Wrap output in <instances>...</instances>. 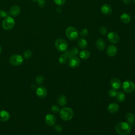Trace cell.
<instances>
[{
    "instance_id": "603a6c76",
    "label": "cell",
    "mask_w": 135,
    "mask_h": 135,
    "mask_svg": "<svg viewBox=\"0 0 135 135\" xmlns=\"http://www.w3.org/2000/svg\"><path fill=\"white\" fill-rule=\"evenodd\" d=\"M78 44L80 48L84 49L88 46V42L84 38H80L78 41Z\"/></svg>"
},
{
    "instance_id": "6da1fadb",
    "label": "cell",
    "mask_w": 135,
    "mask_h": 135,
    "mask_svg": "<svg viewBox=\"0 0 135 135\" xmlns=\"http://www.w3.org/2000/svg\"><path fill=\"white\" fill-rule=\"evenodd\" d=\"M115 129L119 135H129L131 131V126L127 122H119L115 125Z\"/></svg>"
},
{
    "instance_id": "cb8c5ba5",
    "label": "cell",
    "mask_w": 135,
    "mask_h": 135,
    "mask_svg": "<svg viewBox=\"0 0 135 135\" xmlns=\"http://www.w3.org/2000/svg\"><path fill=\"white\" fill-rule=\"evenodd\" d=\"M115 98L117 99V100L119 102H122L124 101L125 100V94H124V93L122 91H118L117 92L116 95H115Z\"/></svg>"
},
{
    "instance_id": "f35d334b",
    "label": "cell",
    "mask_w": 135,
    "mask_h": 135,
    "mask_svg": "<svg viewBox=\"0 0 135 135\" xmlns=\"http://www.w3.org/2000/svg\"><path fill=\"white\" fill-rule=\"evenodd\" d=\"M31 1H37L38 0H31Z\"/></svg>"
},
{
    "instance_id": "f1b7e54d",
    "label": "cell",
    "mask_w": 135,
    "mask_h": 135,
    "mask_svg": "<svg viewBox=\"0 0 135 135\" xmlns=\"http://www.w3.org/2000/svg\"><path fill=\"white\" fill-rule=\"evenodd\" d=\"M9 16V13L4 10L2 9H0V17L1 18H3V17H6L7 16Z\"/></svg>"
},
{
    "instance_id": "9c48e42d",
    "label": "cell",
    "mask_w": 135,
    "mask_h": 135,
    "mask_svg": "<svg viewBox=\"0 0 135 135\" xmlns=\"http://www.w3.org/2000/svg\"><path fill=\"white\" fill-rule=\"evenodd\" d=\"M80 64V61L79 59L76 56L70 57L69 59L68 65L71 68H78Z\"/></svg>"
},
{
    "instance_id": "7c38bea8",
    "label": "cell",
    "mask_w": 135,
    "mask_h": 135,
    "mask_svg": "<svg viewBox=\"0 0 135 135\" xmlns=\"http://www.w3.org/2000/svg\"><path fill=\"white\" fill-rule=\"evenodd\" d=\"M36 94L37 96L40 98H44L46 97L47 92L46 89L43 86H39L37 89H36Z\"/></svg>"
},
{
    "instance_id": "4316f807",
    "label": "cell",
    "mask_w": 135,
    "mask_h": 135,
    "mask_svg": "<svg viewBox=\"0 0 135 135\" xmlns=\"http://www.w3.org/2000/svg\"><path fill=\"white\" fill-rule=\"evenodd\" d=\"M32 55V52L30 50H26L23 53V56L25 59H29Z\"/></svg>"
},
{
    "instance_id": "4dcf8cb0",
    "label": "cell",
    "mask_w": 135,
    "mask_h": 135,
    "mask_svg": "<svg viewBox=\"0 0 135 135\" xmlns=\"http://www.w3.org/2000/svg\"><path fill=\"white\" fill-rule=\"evenodd\" d=\"M117 92V91H116V90L111 89L109 91L108 93H109V95L110 97H115V95H116Z\"/></svg>"
},
{
    "instance_id": "2e32d148",
    "label": "cell",
    "mask_w": 135,
    "mask_h": 135,
    "mask_svg": "<svg viewBox=\"0 0 135 135\" xmlns=\"http://www.w3.org/2000/svg\"><path fill=\"white\" fill-rule=\"evenodd\" d=\"M21 13V8L18 5L12 6L9 10V14L12 16L16 17Z\"/></svg>"
},
{
    "instance_id": "4fadbf2b",
    "label": "cell",
    "mask_w": 135,
    "mask_h": 135,
    "mask_svg": "<svg viewBox=\"0 0 135 135\" xmlns=\"http://www.w3.org/2000/svg\"><path fill=\"white\" fill-rule=\"evenodd\" d=\"M79 52V50L78 47H73L71 48V49L65 51V54L67 56L68 58L69 59V58L73 57V56H76L78 54Z\"/></svg>"
},
{
    "instance_id": "ba28073f",
    "label": "cell",
    "mask_w": 135,
    "mask_h": 135,
    "mask_svg": "<svg viewBox=\"0 0 135 135\" xmlns=\"http://www.w3.org/2000/svg\"><path fill=\"white\" fill-rule=\"evenodd\" d=\"M108 40L113 44H117L120 41V36L114 32H111L107 35Z\"/></svg>"
},
{
    "instance_id": "7402d4cb",
    "label": "cell",
    "mask_w": 135,
    "mask_h": 135,
    "mask_svg": "<svg viewBox=\"0 0 135 135\" xmlns=\"http://www.w3.org/2000/svg\"><path fill=\"white\" fill-rule=\"evenodd\" d=\"M57 102L59 105L64 106L67 103V98L64 95H60L57 99Z\"/></svg>"
},
{
    "instance_id": "277c9868",
    "label": "cell",
    "mask_w": 135,
    "mask_h": 135,
    "mask_svg": "<svg viewBox=\"0 0 135 135\" xmlns=\"http://www.w3.org/2000/svg\"><path fill=\"white\" fill-rule=\"evenodd\" d=\"M15 20L11 16H7L5 17L2 22V27L6 31L12 30L15 25Z\"/></svg>"
},
{
    "instance_id": "44dd1931",
    "label": "cell",
    "mask_w": 135,
    "mask_h": 135,
    "mask_svg": "<svg viewBox=\"0 0 135 135\" xmlns=\"http://www.w3.org/2000/svg\"><path fill=\"white\" fill-rule=\"evenodd\" d=\"M10 117L9 113L5 110H2L0 111V121L5 122L7 121Z\"/></svg>"
},
{
    "instance_id": "30bf717a",
    "label": "cell",
    "mask_w": 135,
    "mask_h": 135,
    "mask_svg": "<svg viewBox=\"0 0 135 135\" xmlns=\"http://www.w3.org/2000/svg\"><path fill=\"white\" fill-rule=\"evenodd\" d=\"M107 54L110 57L114 56L118 52V49L117 47L114 45H110L108 46L106 50Z\"/></svg>"
},
{
    "instance_id": "8992f818",
    "label": "cell",
    "mask_w": 135,
    "mask_h": 135,
    "mask_svg": "<svg viewBox=\"0 0 135 135\" xmlns=\"http://www.w3.org/2000/svg\"><path fill=\"white\" fill-rule=\"evenodd\" d=\"M23 62V57L19 54H14L9 58V63L14 66H18Z\"/></svg>"
},
{
    "instance_id": "d590c367",
    "label": "cell",
    "mask_w": 135,
    "mask_h": 135,
    "mask_svg": "<svg viewBox=\"0 0 135 135\" xmlns=\"http://www.w3.org/2000/svg\"><path fill=\"white\" fill-rule=\"evenodd\" d=\"M54 129L57 132H61L63 130V128L62 126H61L60 124H56L54 126Z\"/></svg>"
},
{
    "instance_id": "3957f363",
    "label": "cell",
    "mask_w": 135,
    "mask_h": 135,
    "mask_svg": "<svg viewBox=\"0 0 135 135\" xmlns=\"http://www.w3.org/2000/svg\"><path fill=\"white\" fill-rule=\"evenodd\" d=\"M65 35L66 37L71 41H74L78 39L79 33L76 28L73 26H69L65 30Z\"/></svg>"
},
{
    "instance_id": "d6a6232c",
    "label": "cell",
    "mask_w": 135,
    "mask_h": 135,
    "mask_svg": "<svg viewBox=\"0 0 135 135\" xmlns=\"http://www.w3.org/2000/svg\"><path fill=\"white\" fill-rule=\"evenodd\" d=\"M51 110L52 112L53 113H57L58 112L60 111V109H59V107L56 105H52L51 108Z\"/></svg>"
},
{
    "instance_id": "ac0fdd59",
    "label": "cell",
    "mask_w": 135,
    "mask_h": 135,
    "mask_svg": "<svg viewBox=\"0 0 135 135\" xmlns=\"http://www.w3.org/2000/svg\"><path fill=\"white\" fill-rule=\"evenodd\" d=\"M119 109V105L116 103H111L108 107V111L111 113H115L118 112Z\"/></svg>"
},
{
    "instance_id": "e0dca14e",
    "label": "cell",
    "mask_w": 135,
    "mask_h": 135,
    "mask_svg": "<svg viewBox=\"0 0 135 135\" xmlns=\"http://www.w3.org/2000/svg\"><path fill=\"white\" fill-rule=\"evenodd\" d=\"M95 45L98 50L102 51L105 49L106 44L104 40H103L102 38H99L96 40L95 42Z\"/></svg>"
},
{
    "instance_id": "f546056e",
    "label": "cell",
    "mask_w": 135,
    "mask_h": 135,
    "mask_svg": "<svg viewBox=\"0 0 135 135\" xmlns=\"http://www.w3.org/2000/svg\"><path fill=\"white\" fill-rule=\"evenodd\" d=\"M53 1L57 5L59 6L63 5L66 2V0H53Z\"/></svg>"
},
{
    "instance_id": "83f0119b",
    "label": "cell",
    "mask_w": 135,
    "mask_h": 135,
    "mask_svg": "<svg viewBox=\"0 0 135 135\" xmlns=\"http://www.w3.org/2000/svg\"><path fill=\"white\" fill-rule=\"evenodd\" d=\"M44 82V78L42 75H38L35 78V82L37 84H41Z\"/></svg>"
},
{
    "instance_id": "d6986e66",
    "label": "cell",
    "mask_w": 135,
    "mask_h": 135,
    "mask_svg": "<svg viewBox=\"0 0 135 135\" xmlns=\"http://www.w3.org/2000/svg\"><path fill=\"white\" fill-rule=\"evenodd\" d=\"M125 119L127 121V122L129 123L131 126L134 125L135 117L133 113H132L131 112L127 113L125 115Z\"/></svg>"
},
{
    "instance_id": "ffe728a7",
    "label": "cell",
    "mask_w": 135,
    "mask_h": 135,
    "mask_svg": "<svg viewBox=\"0 0 135 135\" xmlns=\"http://www.w3.org/2000/svg\"><path fill=\"white\" fill-rule=\"evenodd\" d=\"M120 18L121 21L124 24H128V23H130V22L131 21V20L130 15L129 14L126 13L122 14L120 16Z\"/></svg>"
},
{
    "instance_id": "8d00e7d4",
    "label": "cell",
    "mask_w": 135,
    "mask_h": 135,
    "mask_svg": "<svg viewBox=\"0 0 135 135\" xmlns=\"http://www.w3.org/2000/svg\"><path fill=\"white\" fill-rule=\"evenodd\" d=\"M131 2V0H123V2L125 4H129Z\"/></svg>"
},
{
    "instance_id": "484cf974",
    "label": "cell",
    "mask_w": 135,
    "mask_h": 135,
    "mask_svg": "<svg viewBox=\"0 0 135 135\" xmlns=\"http://www.w3.org/2000/svg\"><path fill=\"white\" fill-rule=\"evenodd\" d=\"M68 59V58L67 56L65 54V53L62 54L60 56V57L59 58V62L60 64H65L66 62Z\"/></svg>"
},
{
    "instance_id": "5bb4252c",
    "label": "cell",
    "mask_w": 135,
    "mask_h": 135,
    "mask_svg": "<svg viewBox=\"0 0 135 135\" xmlns=\"http://www.w3.org/2000/svg\"><path fill=\"white\" fill-rule=\"evenodd\" d=\"M45 123L49 126H52L55 124L56 122V118L52 114H48L45 118Z\"/></svg>"
},
{
    "instance_id": "5b68a950",
    "label": "cell",
    "mask_w": 135,
    "mask_h": 135,
    "mask_svg": "<svg viewBox=\"0 0 135 135\" xmlns=\"http://www.w3.org/2000/svg\"><path fill=\"white\" fill-rule=\"evenodd\" d=\"M55 46L60 52H65L68 48V43L67 41L63 38H58L55 42Z\"/></svg>"
},
{
    "instance_id": "1f68e13d",
    "label": "cell",
    "mask_w": 135,
    "mask_h": 135,
    "mask_svg": "<svg viewBox=\"0 0 135 135\" xmlns=\"http://www.w3.org/2000/svg\"><path fill=\"white\" fill-rule=\"evenodd\" d=\"M88 33H89V32H88V30L86 29V28H83L80 32V35H81L82 36H87L88 35Z\"/></svg>"
},
{
    "instance_id": "836d02e7",
    "label": "cell",
    "mask_w": 135,
    "mask_h": 135,
    "mask_svg": "<svg viewBox=\"0 0 135 135\" xmlns=\"http://www.w3.org/2000/svg\"><path fill=\"white\" fill-rule=\"evenodd\" d=\"M38 5L40 7H44L46 5V0H38Z\"/></svg>"
},
{
    "instance_id": "74e56055",
    "label": "cell",
    "mask_w": 135,
    "mask_h": 135,
    "mask_svg": "<svg viewBox=\"0 0 135 135\" xmlns=\"http://www.w3.org/2000/svg\"><path fill=\"white\" fill-rule=\"evenodd\" d=\"M1 52H2V47H1V46L0 45V54H1Z\"/></svg>"
},
{
    "instance_id": "52a82bcc",
    "label": "cell",
    "mask_w": 135,
    "mask_h": 135,
    "mask_svg": "<svg viewBox=\"0 0 135 135\" xmlns=\"http://www.w3.org/2000/svg\"><path fill=\"white\" fill-rule=\"evenodd\" d=\"M123 90L127 93H131L135 89V84L131 81H126L122 83Z\"/></svg>"
},
{
    "instance_id": "e575fe53",
    "label": "cell",
    "mask_w": 135,
    "mask_h": 135,
    "mask_svg": "<svg viewBox=\"0 0 135 135\" xmlns=\"http://www.w3.org/2000/svg\"><path fill=\"white\" fill-rule=\"evenodd\" d=\"M99 32L102 35H105L107 33V28L105 26H101L99 30Z\"/></svg>"
},
{
    "instance_id": "8fae6325",
    "label": "cell",
    "mask_w": 135,
    "mask_h": 135,
    "mask_svg": "<svg viewBox=\"0 0 135 135\" xmlns=\"http://www.w3.org/2000/svg\"><path fill=\"white\" fill-rule=\"evenodd\" d=\"M110 85L112 89L114 90H119L121 85V81L116 78H113L110 80Z\"/></svg>"
},
{
    "instance_id": "7a4b0ae2",
    "label": "cell",
    "mask_w": 135,
    "mask_h": 135,
    "mask_svg": "<svg viewBox=\"0 0 135 135\" xmlns=\"http://www.w3.org/2000/svg\"><path fill=\"white\" fill-rule=\"evenodd\" d=\"M60 118L64 121H69L74 116L73 110L69 107H64L60 111Z\"/></svg>"
},
{
    "instance_id": "ab89813d",
    "label": "cell",
    "mask_w": 135,
    "mask_h": 135,
    "mask_svg": "<svg viewBox=\"0 0 135 135\" xmlns=\"http://www.w3.org/2000/svg\"><path fill=\"white\" fill-rule=\"evenodd\" d=\"M134 3H135V0H134Z\"/></svg>"
},
{
    "instance_id": "d4e9b609",
    "label": "cell",
    "mask_w": 135,
    "mask_h": 135,
    "mask_svg": "<svg viewBox=\"0 0 135 135\" xmlns=\"http://www.w3.org/2000/svg\"><path fill=\"white\" fill-rule=\"evenodd\" d=\"M79 56L80 58L83 60L88 59L90 56V52L88 50H82L79 53Z\"/></svg>"
},
{
    "instance_id": "9a60e30c",
    "label": "cell",
    "mask_w": 135,
    "mask_h": 135,
    "mask_svg": "<svg viewBox=\"0 0 135 135\" xmlns=\"http://www.w3.org/2000/svg\"><path fill=\"white\" fill-rule=\"evenodd\" d=\"M101 12L102 14L105 15H110L112 11V7L107 4H104L101 6Z\"/></svg>"
}]
</instances>
